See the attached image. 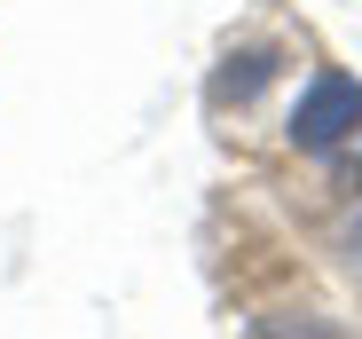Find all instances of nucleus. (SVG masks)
I'll use <instances>...</instances> for the list:
<instances>
[{
	"instance_id": "1",
	"label": "nucleus",
	"mask_w": 362,
	"mask_h": 339,
	"mask_svg": "<svg viewBox=\"0 0 362 339\" xmlns=\"http://www.w3.org/2000/svg\"><path fill=\"white\" fill-rule=\"evenodd\" d=\"M354 127H362V79L315 71L308 95L291 103V142L299 150H339V142H354Z\"/></svg>"
},
{
	"instance_id": "2",
	"label": "nucleus",
	"mask_w": 362,
	"mask_h": 339,
	"mask_svg": "<svg viewBox=\"0 0 362 339\" xmlns=\"http://www.w3.org/2000/svg\"><path fill=\"white\" fill-rule=\"evenodd\" d=\"M354 260H362V229H354Z\"/></svg>"
}]
</instances>
